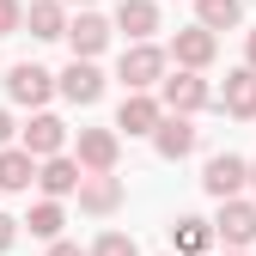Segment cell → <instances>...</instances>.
<instances>
[{
    "label": "cell",
    "mask_w": 256,
    "mask_h": 256,
    "mask_svg": "<svg viewBox=\"0 0 256 256\" xmlns=\"http://www.w3.org/2000/svg\"><path fill=\"white\" fill-rule=\"evenodd\" d=\"M214 55H220V37H214V30H202V24L177 30V37H171V49H165V61H177L183 74H202V68H214Z\"/></svg>",
    "instance_id": "obj_5"
},
{
    "label": "cell",
    "mask_w": 256,
    "mask_h": 256,
    "mask_svg": "<svg viewBox=\"0 0 256 256\" xmlns=\"http://www.w3.org/2000/svg\"><path fill=\"white\" fill-rule=\"evenodd\" d=\"M80 165H74V158L68 152H55V158H43V165H37V189H43V202H68L74 196V189H80Z\"/></svg>",
    "instance_id": "obj_12"
},
{
    "label": "cell",
    "mask_w": 256,
    "mask_h": 256,
    "mask_svg": "<svg viewBox=\"0 0 256 256\" xmlns=\"http://www.w3.org/2000/svg\"><path fill=\"white\" fill-rule=\"evenodd\" d=\"M214 238H226L232 250H250L256 244V202H220V220H214Z\"/></svg>",
    "instance_id": "obj_8"
},
{
    "label": "cell",
    "mask_w": 256,
    "mask_h": 256,
    "mask_svg": "<svg viewBox=\"0 0 256 256\" xmlns=\"http://www.w3.org/2000/svg\"><path fill=\"white\" fill-rule=\"evenodd\" d=\"M24 30L37 43H55V37H68V6L61 0H30V12H24Z\"/></svg>",
    "instance_id": "obj_17"
},
{
    "label": "cell",
    "mask_w": 256,
    "mask_h": 256,
    "mask_svg": "<svg viewBox=\"0 0 256 256\" xmlns=\"http://www.w3.org/2000/svg\"><path fill=\"white\" fill-rule=\"evenodd\" d=\"M0 146H12V116L0 110Z\"/></svg>",
    "instance_id": "obj_27"
},
{
    "label": "cell",
    "mask_w": 256,
    "mask_h": 256,
    "mask_svg": "<svg viewBox=\"0 0 256 256\" xmlns=\"http://www.w3.org/2000/svg\"><path fill=\"white\" fill-rule=\"evenodd\" d=\"M220 110L238 116V122H256V74L250 68L226 74V86H220Z\"/></svg>",
    "instance_id": "obj_15"
},
{
    "label": "cell",
    "mask_w": 256,
    "mask_h": 256,
    "mask_svg": "<svg viewBox=\"0 0 256 256\" xmlns=\"http://www.w3.org/2000/svg\"><path fill=\"white\" fill-rule=\"evenodd\" d=\"M68 43H74V61H98L104 43H110V18H98V12L68 18Z\"/></svg>",
    "instance_id": "obj_13"
},
{
    "label": "cell",
    "mask_w": 256,
    "mask_h": 256,
    "mask_svg": "<svg viewBox=\"0 0 256 256\" xmlns=\"http://www.w3.org/2000/svg\"><path fill=\"white\" fill-rule=\"evenodd\" d=\"M18 226H30V238H43V244H55L61 238V226H68V214H61V202H37Z\"/></svg>",
    "instance_id": "obj_21"
},
{
    "label": "cell",
    "mask_w": 256,
    "mask_h": 256,
    "mask_svg": "<svg viewBox=\"0 0 256 256\" xmlns=\"http://www.w3.org/2000/svg\"><path fill=\"white\" fill-rule=\"evenodd\" d=\"M12 30H24V6L18 0H0V37H12Z\"/></svg>",
    "instance_id": "obj_23"
},
{
    "label": "cell",
    "mask_w": 256,
    "mask_h": 256,
    "mask_svg": "<svg viewBox=\"0 0 256 256\" xmlns=\"http://www.w3.org/2000/svg\"><path fill=\"white\" fill-rule=\"evenodd\" d=\"M110 30H122L128 43H152V30H158V6H152V0H122Z\"/></svg>",
    "instance_id": "obj_16"
},
{
    "label": "cell",
    "mask_w": 256,
    "mask_h": 256,
    "mask_svg": "<svg viewBox=\"0 0 256 256\" xmlns=\"http://www.w3.org/2000/svg\"><path fill=\"white\" fill-rule=\"evenodd\" d=\"M250 250H256V244H250Z\"/></svg>",
    "instance_id": "obj_31"
},
{
    "label": "cell",
    "mask_w": 256,
    "mask_h": 256,
    "mask_svg": "<svg viewBox=\"0 0 256 256\" xmlns=\"http://www.w3.org/2000/svg\"><path fill=\"white\" fill-rule=\"evenodd\" d=\"M202 189H208L214 202H238L244 189H250V158H238V152H214L208 171H202Z\"/></svg>",
    "instance_id": "obj_4"
},
{
    "label": "cell",
    "mask_w": 256,
    "mask_h": 256,
    "mask_svg": "<svg viewBox=\"0 0 256 256\" xmlns=\"http://www.w3.org/2000/svg\"><path fill=\"white\" fill-rule=\"evenodd\" d=\"M202 250H214V226L196 220V214H183L171 226V256H202Z\"/></svg>",
    "instance_id": "obj_18"
},
{
    "label": "cell",
    "mask_w": 256,
    "mask_h": 256,
    "mask_svg": "<svg viewBox=\"0 0 256 256\" xmlns=\"http://www.w3.org/2000/svg\"><path fill=\"white\" fill-rule=\"evenodd\" d=\"M232 256H244V250H232Z\"/></svg>",
    "instance_id": "obj_30"
},
{
    "label": "cell",
    "mask_w": 256,
    "mask_h": 256,
    "mask_svg": "<svg viewBox=\"0 0 256 256\" xmlns=\"http://www.w3.org/2000/svg\"><path fill=\"white\" fill-rule=\"evenodd\" d=\"M55 92H61V98H68V104H98L104 98V74H98V61H68V74H61L55 80Z\"/></svg>",
    "instance_id": "obj_9"
},
{
    "label": "cell",
    "mask_w": 256,
    "mask_h": 256,
    "mask_svg": "<svg viewBox=\"0 0 256 256\" xmlns=\"http://www.w3.org/2000/svg\"><path fill=\"white\" fill-rule=\"evenodd\" d=\"M116 158H122V134H116V128H80V140H74V165H80L86 177H110Z\"/></svg>",
    "instance_id": "obj_2"
},
{
    "label": "cell",
    "mask_w": 256,
    "mask_h": 256,
    "mask_svg": "<svg viewBox=\"0 0 256 256\" xmlns=\"http://www.w3.org/2000/svg\"><path fill=\"white\" fill-rule=\"evenodd\" d=\"M74 6H92V0H74Z\"/></svg>",
    "instance_id": "obj_29"
},
{
    "label": "cell",
    "mask_w": 256,
    "mask_h": 256,
    "mask_svg": "<svg viewBox=\"0 0 256 256\" xmlns=\"http://www.w3.org/2000/svg\"><path fill=\"white\" fill-rule=\"evenodd\" d=\"M165 74H171V61H165V49H158V43H128L122 61H116V80H122L128 92H152Z\"/></svg>",
    "instance_id": "obj_1"
},
{
    "label": "cell",
    "mask_w": 256,
    "mask_h": 256,
    "mask_svg": "<svg viewBox=\"0 0 256 256\" xmlns=\"http://www.w3.org/2000/svg\"><path fill=\"white\" fill-rule=\"evenodd\" d=\"M30 183H37V158L18 152V146H0V189L18 196V189H30Z\"/></svg>",
    "instance_id": "obj_19"
},
{
    "label": "cell",
    "mask_w": 256,
    "mask_h": 256,
    "mask_svg": "<svg viewBox=\"0 0 256 256\" xmlns=\"http://www.w3.org/2000/svg\"><path fill=\"white\" fill-rule=\"evenodd\" d=\"M238 18H244V0H196V24L214 30V37H220V30H232Z\"/></svg>",
    "instance_id": "obj_20"
},
{
    "label": "cell",
    "mask_w": 256,
    "mask_h": 256,
    "mask_svg": "<svg viewBox=\"0 0 256 256\" xmlns=\"http://www.w3.org/2000/svg\"><path fill=\"white\" fill-rule=\"evenodd\" d=\"M86 256H140V244H134V238H128V232H104V238H98V244H92Z\"/></svg>",
    "instance_id": "obj_22"
},
{
    "label": "cell",
    "mask_w": 256,
    "mask_h": 256,
    "mask_svg": "<svg viewBox=\"0 0 256 256\" xmlns=\"http://www.w3.org/2000/svg\"><path fill=\"white\" fill-rule=\"evenodd\" d=\"M80 214H92V220H104V214H116L122 208V177L110 171V177H80Z\"/></svg>",
    "instance_id": "obj_14"
},
{
    "label": "cell",
    "mask_w": 256,
    "mask_h": 256,
    "mask_svg": "<svg viewBox=\"0 0 256 256\" xmlns=\"http://www.w3.org/2000/svg\"><path fill=\"white\" fill-rule=\"evenodd\" d=\"M49 256H86V250H80V244H68V238H55V244H49Z\"/></svg>",
    "instance_id": "obj_25"
},
{
    "label": "cell",
    "mask_w": 256,
    "mask_h": 256,
    "mask_svg": "<svg viewBox=\"0 0 256 256\" xmlns=\"http://www.w3.org/2000/svg\"><path fill=\"white\" fill-rule=\"evenodd\" d=\"M250 189H256V158H250Z\"/></svg>",
    "instance_id": "obj_28"
},
{
    "label": "cell",
    "mask_w": 256,
    "mask_h": 256,
    "mask_svg": "<svg viewBox=\"0 0 256 256\" xmlns=\"http://www.w3.org/2000/svg\"><path fill=\"white\" fill-rule=\"evenodd\" d=\"M61 146H68V122H61V116H49V110H37V116L18 128V152H30L37 165H43V158H55Z\"/></svg>",
    "instance_id": "obj_6"
},
{
    "label": "cell",
    "mask_w": 256,
    "mask_h": 256,
    "mask_svg": "<svg viewBox=\"0 0 256 256\" xmlns=\"http://www.w3.org/2000/svg\"><path fill=\"white\" fill-rule=\"evenodd\" d=\"M196 140H202V128L189 122V116H165V122L152 128V152H158V158H171V165L196 152Z\"/></svg>",
    "instance_id": "obj_10"
},
{
    "label": "cell",
    "mask_w": 256,
    "mask_h": 256,
    "mask_svg": "<svg viewBox=\"0 0 256 256\" xmlns=\"http://www.w3.org/2000/svg\"><path fill=\"white\" fill-rule=\"evenodd\" d=\"M244 68L256 74V30H250V37H244Z\"/></svg>",
    "instance_id": "obj_26"
},
{
    "label": "cell",
    "mask_w": 256,
    "mask_h": 256,
    "mask_svg": "<svg viewBox=\"0 0 256 256\" xmlns=\"http://www.w3.org/2000/svg\"><path fill=\"white\" fill-rule=\"evenodd\" d=\"M208 98H214V92H208V80L202 74H165V80H158V110H165V116H196V110H208Z\"/></svg>",
    "instance_id": "obj_3"
},
{
    "label": "cell",
    "mask_w": 256,
    "mask_h": 256,
    "mask_svg": "<svg viewBox=\"0 0 256 256\" xmlns=\"http://www.w3.org/2000/svg\"><path fill=\"white\" fill-rule=\"evenodd\" d=\"M12 244H18V220H12V214H0V256H6Z\"/></svg>",
    "instance_id": "obj_24"
},
{
    "label": "cell",
    "mask_w": 256,
    "mask_h": 256,
    "mask_svg": "<svg viewBox=\"0 0 256 256\" xmlns=\"http://www.w3.org/2000/svg\"><path fill=\"white\" fill-rule=\"evenodd\" d=\"M158 122H165V110H158L152 92H128L122 110H116V128H122V134H146V140H152V128H158Z\"/></svg>",
    "instance_id": "obj_11"
},
{
    "label": "cell",
    "mask_w": 256,
    "mask_h": 256,
    "mask_svg": "<svg viewBox=\"0 0 256 256\" xmlns=\"http://www.w3.org/2000/svg\"><path fill=\"white\" fill-rule=\"evenodd\" d=\"M6 98H12V104H24V110H43V104L55 98V74H49V68H37V61H18V68L6 74Z\"/></svg>",
    "instance_id": "obj_7"
}]
</instances>
